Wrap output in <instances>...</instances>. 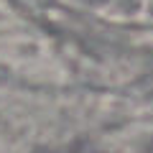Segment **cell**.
I'll return each instance as SVG.
<instances>
[{"instance_id": "1", "label": "cell", "mask_w": 153, "mask_h": 153, "mask_svg": "<svg viewBox=\"0 0 153 153\" xmlns=\"http://www.w3.org/2000/svg\"><path fill=\"white\" fill-rule=\"evenodd\" d=\"M38 153H100V151L87 146H69V148H46V151H38Z\"/></svg>"}]
</instances>
